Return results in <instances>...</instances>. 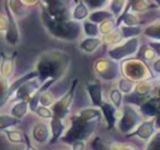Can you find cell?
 I'll return each mask as SVG.
<instances>
[{
    "label": "cell",
    "instance_id": "52a82bcc",
    "mask_svg": "<svg viewBox=\"0 0 160 150\" xmlns=\"http://www.w3.org/2000/svg\"><path fill=\"white\" fill-rule=\"evenodd\" d=\"M93 72L100 80L105 82L116 81L122 76L121 62L113 60L110 57L98 58L93 62Z\"/></svg>",
    "mask_w": 160,
    "mask_h": 150
},
{
    "label": "cell",
    "instance_id": "83f0119b",
    "mask_svg": "<svg viewBox=\"0 0 160 150\" xmlns=\"http://www.w3.org/2000/svg\"><path fill=\"white\" fill-rule=\"evenodd\" d=\"M2 134L11 145H25L27 142V135H24L19 129L10 128V129L5 130Z\"/></svg>",
    "mask_w": 160,
    "mask_h": 150
},
{
    "label": "cell",
    "instance_id": "d4e9b609",
    "mask_svg": "<svg viewBox=\"0 0 160 150\" xmlns=\"http://www.w3.org/2000/svg\"><path fill=\"white\" fill-rule=\"evenodd\" d=\"M30 112V106L29 101L25 100H20V101H16L12 103V106L10 108V114L12 116L17 117V118L22 121Z\"/></svg>",
    "mask_w": 160,
    "mask_h": 150
},
{
    "label": "cell",
    "instance_id": "681fc988",
    "mask_svg": "<svg viewBox=\"0 0 160 150\" xmlns=\"http://www.w3.org/2000/svg\"><path fill=\"white\" fill-rule=\"evenodd\" d=\"M73 1H75V2H78V1H79V0H73Z\"/></svg>",
    "mask_w": 160,
    "mask_h": 150
},
{
    "label": "cell",
    "instance_id": "9a60e30c",
    "mask_svg": "<svg viewBox=\"0 0 160 150\" xmlns=\"http://www.w3.org/2000/svg\"><path fill=\"white\" fill-rule=\"evenodd\" d=\"M102 112L103 115V119L105 121L107 124V128L108 129H113L116 127V124H118V117H120V113L121 110L116 108L113 104L110 101H105L101 104V106L99 108Z\"/></svg>",
    "mask_w": 160,
    "mask_h": 150
},
{
    "label": "cell",
    "instance_id": "f35d334b",
    "mask_svg": "<svg viewBox=\"0 0 160 150\" xmlns=\"http://www.w3.org/2000/svg\"><path fill=\"white\" fill-rule=\"evenodd\" d=\"M144 150H160V129H158L155 135L147 141Z\"/></svg>",
    "mask_w": 160,
    "mask_h": 150
},
{
    "label": "cell",
    "instance_id": "7c38bea8",
    "mask_svg": "<svg viewBox=\"0 0 160 150\" xmlns=\"http://www.w3.org/2000/svg\"><path fill=\"white\" fill-rule=\"evenodd\" d=\"M29 136L31 138V140L33 141L34 145H49V140H51L52 137L49 123L38 122V123L33 124L31 127V130H30Z\"/></svg>",
    "mask_w": 160,
    "mask_h": 150
},
{
    "label": "cell",
    "instance_id": "60d3db41",
    "mask_svg": "<svg viewBox=\"0 0 160 150\" xmlns=\"http://www.w3.org/2000/svg\"><path fill=\"white\" fill-rule=\"evenodd\" d=\"M87 143L88 141L86 140H76L69 147H70V150H86L87 149Z\"/></svg>",
    "mask_w": 160,
    "mask_h": 150
},
{
    "label": "cell",
    "instance_id": "4fadbf2b",
    "mask_svg": "<svg viewBox=\"0 0 160 150\" xmlns=\"http://www.w3.org/2000/svg\"><path fill=\"white\" fill-rule=\"evenodd\" d=\"M42 83L38 80V78H33L28 81L23 82L16 91H14L13 95H12L10 103H13L16 101H20V100H25V101H30L33 94L41 88Z\"/></svg>",
    "mask_w": 160,
    "mask_h": 150
},
{
    "label": "cell",
    "instance_id": "8d00e7d4",
    "mask_svg": "<svg viewBox=\"0 0 160 150\" xmlns=\"http://www.w3.org/2000/svg\"><path fill=\"white\" fill-rule=\"evenodd\" d=\"M116 28H118V23H116V18H112V19H109V20H105L104 22L99 24V30H100L101 36L111 33V32L114 31Z\"/></svg>",
    "mask_w": 160,
    "mask_h": 150
},
{
    "label": "cell",
    "instance_id": "9c48e42d",
    "mask_svg": "<svg viewBox=\"0 0 160 150\" xmlns=\"http://www.w3.org/2000/svg\"><path fill=\"white\" fill-rule=\"evenodd\" d=\"M79 80L78 78H75L71 82L70 87L67 90V92L62 95L60 99H57L55 103L51 106L52 112H53V116L59 117L62 119H67L70 115V108L73 103L76 95V90H77Z\"/></svg>",
    "mask_w": 160,
    "mask_h": 150
},
{
    "label": "cell",
    "instance_id": "ffe728a7",
    "mask_svg": "<svg viewBox=\"0 0 160 150\" xmlns=\"http://www.w3.org/2000/svg\"><path fill=\"white\" fill-rule=\"evenodd\" d=\"M102 45L103 42L101 36H99V38H89V36H86L85 38H82L79 42V49L82 53L91 55V54H94L96 52H98L99 48Z\"/></svg>",
    "mask_w": 160,
    "mask_h": 150
},
{
    "label": "cell",
    "instance_id": "b9f144b4",
    "mask_svg": "<svg viewBox=\"0 0 160 150\" xmlns=\"http://www.w3.org/2000/svg\"><path fill=\"white\" fill-rule=\"evenodd\" d=\"M150 68H151V70H152L153 75H155L156 77L160 78V57H157L155 60L151 62Z\"/></svg>",
    "mask_w": 160,
    "mask_h": 150
},
{
    "label": "cell",
    "instance_id": "bcb514c9",
    "mask_svg": "<svg viewBox=\"0 0 160 150\" xmlns=\"http://www.w3.org/2000/svg\"><path fill=\"white\" fill-rule=\"evenodd\" d=\"M25 6H28L29 8H32V7H35V6L40 5L41 1L42 0H21Z\"/></svg>",
    "mask_w": 160,
    "mask_h": 150
},
{
    "label": "cell",
    "instance_id": "6da1fadb",
    "mask_svg": "<svg viewBox=\"0 0 160 150\" xmlns=\"http://www.w3.org/2000/svg\"><path fill=\"white\" fill-rule=\"evenodd\" d=\"M103 115L99 108L88 106L79 110L75 114L69 115L68 128L60 141L70 146L76 140H86L94 135L97 126L102 122Z\"/></svg>",
    "mask_w": 160,
    "mask_h": 150
},
{
    "label": "cell",
    "instance_id": "ac0fdd59",
    "mask_svg": "<svg viewBox=\"0 0 160 150\" xmlns=\"http://www.w3.org/2000/svg\"><path fill=\"white\" fill-rule=\"evenodd\" d=\"M138 108L145 118L156 117L160 113V101L156 97V94H153L147 100H145L142 103H140Z\"/></svg>",
    "mask_w": 160,
    "mask_h": 150
},
{
    "label": "cell",
    "instance_id": "e0dca14e",
    "mask_svg": "<svg viewBox=\"0 0 160 150\" xmlns=\"http://www.w3.org/2000/svg\"><path fill=\"white\" fill-rule=\"evenodd\" d=\"M68 119V118H67ZM67 119H62L59 117L53 116L49 119V127H51V132L52 137L49 140V145H55L56 142L62 139V137L64 136L65 132L68 128V122Z\"/></svg>",
    "mask_w": 160,
    "mask_h": 150
},
{
    "label": "cell",
    "instance_id": "8fae6325",
    "mask_svg": "<svg viewBox=\"0 0 160 150\" xmlns=\"http://www.w3.org/2000/svg\"><path fill=\"white\" fill-rule=\"evenodd\" d=\"M3 9H5V13L8 18V28L7 31L3 34L5 35V42L9 46L16 47L21 42V32L18 25V19L12 13L11 9L9 7V3H8V0H3Z\"/></svg>",
    "mask_w": 160,
    "mask_h": 150
},
{
    "label": "cell",
    "instance_id": "4316f807",
    "mask_svg": "<svg viewBox=\"0 0 160 150\" xmlns=\"http://www.w3.org/2000/svg\"><path fill=\"white\" fill-rule=\"evenodd\" d=\"M112 18H115V16L108 8H103V9H97L90 11L88 20L92 21L97 24H100V23L104 22L105 20H109V19Z\"/></svg>",
    "mask_w": 160,
    "mask_h": 150
},
{
    "label": "cell",
    "instance_id": "ba28073f",
    "mask_svg": "<svg viewBox=\"0 0 160 150\" xmlns=\"http://www.w3.org/2000/svg\"><path fill=\"white\" fill-rule=\"evenodd\" d=\"M140 48V41L138 38H132L124 40L122 43L114 45L108 48V57L112 58L113 60L121 62L127 58L137 56L138 51Z\"/></svg>",
    "mask_w": 160,
    "mask_h": 150
},
{
    "label": "cell",
    "instance_id": "f6af8a7d",
    "mask_svg": "<svg viewBox=\"0 0 160 150\" xmlns=\"http://www.w3.org/2000/svg\"><path fill=\"white\" fill-rule=\"evenodd\" d=\"M25 150H40L36 148V146L31 140L29 135H27V142H25Z\"/></svg>",
    "mask_w": 160,
    "mask_h": 150
},
{
    "label": "cell",
    "instance_id": "5b68a950",
    "mask_svg": "<svg viewBox=\"0 0 160 150\" xmlns=\"http://www.w3.org/2000/svg\"><path fill=\"white\" fill-rule=\"evenodd\" d=\"M121 72H122V76L135 82L156 77L148 62H144L136 56L121 62Z\"/></svg>",
    "mask_w": 160,
    "mask_h": 150
},
{
    "label": "cell",
    "instance_id": "2e32d148",
    "mask_svg": "<svg viewBox=\"0 0 160 150\" xmlns=\"http://www.w3.org/2000/svg\"><path fill=\"white\" fill-rule=\"evenodd\" d=\"M86 91L89 97L90 103L94 108H100L104 102V91L103 86L99 81H92L86 84Z\"/></svg>",
    "mask_w": 160,
    "mask_h": 150
},
{
    "label": "cell",
    "instance_id": "7a4b0ae2",
    "mask_svg": "<svg viewBox=\"0 0 160 150\" xmlns=\"http://www.w3.org/2000/svg\"><path fill=\"white\" fill-rule=\"evenodd\" d=\"M70 64L71 58L68 53L60 49H49L38 56L34 70L38 72L41 83L47 80L58 82L68 72Z\"/></svg>",
    "mask_w": 160,
    "mask_h": 150
},
{
    "label": "cell",
    "instance_id": "ab89813d",
    "mask_svg": "<svg viewBox=\"0 0 160 150\" xmlns=\"http://www.w3.org/2000/svg\"><path fill=\"white\" fill-rule=\"evenodd\" d=\"M34 114L38 115L40 118L42 119H51L53 117V112H52V108H48V106H44V105H38V108L35 110Z\"/></svg>",
    "mask_w": 160,
    "mask_h": 150
},
{
    "label": "cell",
    "instance_id": "f1b7e54d",
    "mask_svg": "<svg viewBox=\"0 0 160 150\" xmlns=\"http://www.w3.org/2000/svg\"><path fill=\"white\" fill-rule=\"evenodd\" d=\"M101 38H102L103 44L107 45V46H109V47L114 46V45H118L124 41V38H123V34H122V31H121L120 27L116 28V29L114 30V31H112L111 33L107 34V35H102Z\"/></svg>",
    "mask_w": 160,
    "mask_h": 150
},
{
    "label": "cell",
    "instance_id": "484cf974",
    "mask_svg": "<svg viewBox=\"0 0 160 150\" xmlns=\"http://www.w3.org/2000/svg\"><path fill=\"white\" fill-rule=\"evenodd\" d=\"M142 35L146 38H148V41L160 42V19L144 27Z\"/></svg>",
    "mask_w": 160,
    "mask_h": 150
},
{
    "label": "cell",
    "instance_id": "7dc6e473",
    "mask_svg": "<svg viewBox=\"0 0 160 150\" xmlns=\"http://www.w3.org/2000/svg\"><path fill=\"white\" fill-rule=\"evenodd\" d=\"M5 150H25V145H11Z\"/></svg>",
    "mask_w": 160,
    "mask_h": 150
},
{
    "label": "cell",
    "instance_id": "277c9868",
    "mask_svg": "<svg viewBox=\"0 0 160 150\" xmlns=\"http://www.w3.org/2000/svg\"><path fill=\"white\" fill-rule=\"evenodd\" d=\"M75 3L73 0H42L40 16L51 20H70Z\"/></svg>",
    "mask_w": 160,
    "mask_h": 150
},
{
    "label": "cell",
    "instance_id": "5bb4252c",
    "mask_svg": "<svg viewBox=\"0 0 160 150\" xmlns=\"http://www.w3.org/2000/svg\"><path fill=\"white\" fill-rule=\"evenodd\" d=\"M158 129L157 126H156V118L155 117H150V118H145L135 128V130H133L126 137H136V138L147 142L155 135V132Z\"/></svg>",
    "mask_w": 160,
    "mask_h": 150
},
{
    "label": "cell",
    "instance_id": "f907efd6",
    "mask_svg": "<svg viewBox=\"0 0 160 150\" xmlns=\"http://www.w3.org/2000/svg\"><path fill=\"white\" fill-rule=\"evenodd\" d=\"M40 150H47V149H40Z\"/></svg>",
    "mask_w": 160,
    "mask_h": 150
},
{
    "label": "cell",
    "instance_id": "c3c4849f",
    "mask_svg": "<svg viewBox=\"0 0 160 150\" xmlns=\"http://www.w3.org/2000/svg\"><path fill=\"white\" fill-rule=\"evenodd\" d=\"M152 1L156 3V6H157V8H159V9H160V0H152Z\"/></svg>",
    "mask_w": 160,
    "mask_h": 150
},
{
    "label": "cell",
    "instance_id": "1f68e13d",
    "mask_svg": "<svg viewBox=\"0 0 160 150\" xmlns=\"http://www.w3.org/2000/svg\"><path fill=\"white\" fill-rule=\"evenodd\" d=\"M137 82L133 81V80L128 79V78L124 77V76H121L118 80H116V87L120 89V91L124 95H129L134 92L135 90V87Z\"/></svg>",
    "mask_w": 160,
    "mask_h": 150
},
{
    "label": "cell",
    "instance_id": "3957f363",
    "mask_svg": "<svg viewBox=\"0 0 160 150\" xmlns=\"http://www.w3.org/2000/svg\"><path fill=\"white\" fill-rule=\"evenodd\" d=\"M46 32L56 40L62 42H77L82 33L81 23L73 20H51L41 18Z\"/></svg>",
    "mask_w": 160,
    "mask_h": 150
},
{
    "label": "cell",
    "instance_id": "d6a6232c",
    "mask_svg": "<svg viewBox=\"0 0 160 150\" xmlns=\"http://www.w3.org/2000/svg\"><path fill=\"white\" fill-rule=\"evenodd\" d=\"M81 27H82V33L86 36H89V38H99V36H101L99 24L88 20V19L83 21V22H81Z\"/></svg>",
    "mask_w": 160,
    "mask_h": 150
},
{
    "label": "cell",
    "instance_id": "8992f818",
    "mask_svg": "<svg viewBox=\"0 0 160 150\" xmlns=\"http://www.w3.org/2000/svg\"><path fill=\"white\" fill-rule=\"evenodd\" d=\"M145 119L142 114L140 113L138 105L133 103H124L121 108L120 117H118V124H116V129L123 134L124 136H127L131 134L135 128Z\"/></svg>",
    "mask_w": 160,
    "mask_h": 150
},
{
    "label": "cell",
    "instance_id": "d6986e66",
    "mask_svg": "<svg viewBox=\"0 0 160 150\" xmlns=\"http://www.w3.org/2000/svg\"><path fill=\"white\" fill-rule=\"evenodd\" d=\"M18 53L14 52L11 55L2 53L1 54V59H0V76L11 79L16 70V58Z\"/></svg>",
    "mask_w": 160,
    "mask_h": 150
},
{
    "label": "cell",
    "instance_id": "7402d4cb",
    "mask_svg": "<svg viewBox=\"0 0 160 150\" xmlns=\"http://www.w3.org/2000/svg\"><path fill=\"white\" fill-rule=\"evenodd\" d=\"M13 91L11 89V81L10 79L0 76V110L6 105L10 103Z\"/></svg>",
    "mask_w": 160,
    "mask_h": 150
},
{
    "label": "cell",
    "instance_id": "ee69618b",
    "mask_svg": "<svg viewBox=\"0 0 160 150\" xmlns=\"http://www.w3.org/2000/svg\"><path fill=\"white\" fill-rule=\"evenodd\" d=\"M147 43H148L151 48L153 49V52L156 53L157 57H160V42H157V41H148Z\"/></svg>",
    "mask_w": 160,
    "mask_h": 150
},
{
    "label": "cell",
    "instance_id": "30bf717a",
    "mask_svg": "<svg viewBox=\"0 0 160 150\" xmlns=\"http://www.w3.org/2000/svg\"><path fill=\"white\" fill-rule=\"evenodd\" d=\"M159 77H153L151 79L142 80V81L137 82L134 92L129 95H126V97H131L133 99L132 101L127 102V103H133L136 104V105H139L145 100H147L151 95L155 94L156 89H157L158 84H159Z\"/></svg>",
    "mask_w": 160,
    "mask_h": 150
},
{
    "label": "cell",
    "instance_id": "603a6c76",
    "mask_svg": "<svg viewBox=\"0 0 160 150\" xmlns=\"http://www.w3.org/2000/svg\"><path fill=\"white\" fill-rule=\"evenodd\" d=\"M91 10L89 9V7L87 6V3L83 0H79L78 2L75 3L71 11V20L77 21V22H83L85 20H87L88 17L90 14Z\"/></svg>",
    "mask_w": 160,
    "mask_h": 150
},
{
    "label": "cell",
    "instance_id": "f546056e",
    "mask_svg": "<svg viewBox=\"0 0 160 150\" xmlns=\"http://www.w3.org/2000/svg\"><path fill=\"white\" fill-rule=\"evenodd\" d=\"M22 123V121L17 117L12 116L11 114H0V132H3L5 130L14 128Z\"/></svg>",
    "mask_w": 160,
    "mask_h": 150
},
{
    "label": "cell",
    "instance_id": "7bdbcfd3",
    "mask_svg": "<svg viewBox=\"0 0 160 150\" xmlns=\"http://www.w3.org/2000/svg\"><path fill=\"white\" fill-rule=\"evenodd\" d=\"M8 28V18L6 13H0V33H3L7 31Z\"/></svg>",
    "mask_w": 160,
    "mask_h": 150
},
{
    "label": "cell",
    "instance_id": "cb8c5ba5",
    "mask_svg": "<svg viewBox=\"0 0 160 150\" xmlns=\"http://www.w3.org/2000/svg\"><path fill=\"white\" fill-rule=\"evenodd\" d=\"M156 7L157 6L152 0H128V3L126 6V8L136 13H142Z\"/></svg>",
    "mask_w": 160,
    "mask_h": 150
},
{
    "label": "cell",
    "instance_id": "d590c367",
    "mask_svg": "<svg viewBox=\"0 0 160 150\" xmlns=\"http://www.w3.org/2000/svg\"><path fill=\"white\" fill-rule=\"evenodd\" d=\"M121 31H122L124 40L132 38H138L140 34H142L144 27L142 25H136V27H127V25H121Z\"/></svg>",
    "mask_w": 160,
    "mask_h": 150
},
{
    "label": "cell",
    "instance_id": "74e56055",
    "mask_svg": "<svg viewBox=\"0 0 160 150\" xmlns=\"http://www.w3.org/2000/svg\"><path fill=\"white\" fill-rule=\"evenodd\" d=\"M38 92H40V104L44 106H48L51 108L54 103H55L56 99L54 98L53 93L51 92L49 90L43 91L42 89H38Z\"/></svg>",
    "mask_w": 160,
    "mask_h": 150
},
{
    "label": "cell",
    "instance_id": "44dd1931",
    "mask_svg": "<svg viewBox=\"0 0 160 150\" xmlns=\"http://www.w3.org/2000/svg\"><path fill=\"white\" fill-rule=\"evenodd\" d=\"M118 27L121 25H127V27H136V25H142V21L138 16V13L132 11L128 8H125V10L122 12L118 18H116Z\"/></svg>",
    "mask_w": 160,
    "mask_h": 150
},
{
    "label": "cell",
    "instance_id": "4dcf8cb0",
    "mask_svg": "<svg viewBox=\"0 0 160 150\" xmlns=\"http://www.w3.org/2000/svg\"><path fill=\"white\" fill-rule=\"evenodd\" d=\"M8 3L17 19L24 18L29 13V7L25 6L21 0H8Z\"/></svg>",
    "mask_w": 160,
    "mask_h": 150
},
{
    "label": "cell",
    "instance_id": "e575fe53",
    "mask_svg": "<svg viewBox=\"0 0 160 150\" xmlns=\"http://www.w3.org/2000/svg\"><path fill=\"white\" fill-rule=\"evenodd\" d=\"M108 98H109V101L115 106L116 108L121 110L124 104V94L120 91V89L116 87V88H112L110 90L109 94H108Z\"/></svg>",
    "mask_w": 160,
    "mask_h": 150
},
{
    "label": "cell",
    "instance_id": "836d02e7",
    "mask_svg": "<svg viewBox=\"0 0 160 150\" xmlns=\"http://www.w3.org/2000/svg\"><path fill=\"white\" fill-rule=\"evenodd\" d=\"M137 57L142 59L146 62H151L152 60H155L156 58H157V55H156V53L153 52V49L150 47V45H149L148 43H146V44H144V45H140Z\"/></svg>",
    "mask_w": 160,
    "mask_h": 150
}]
</instances>
